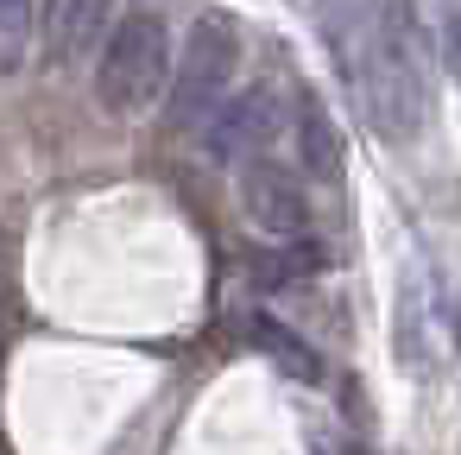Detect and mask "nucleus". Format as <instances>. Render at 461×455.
<instances>
[{
  "label": "nucleus",
  "instance_id": "4",
  "mask_svg": "<svg viewBox=\"0 0 461 455\" xmlns=\"http://www.w3.org/2000/svg\"><path fill=\"white\" fill-rule=\"evenodd\" d=\"M234 70H240V32H234V20L203 14L190 26L177 77H171V121L177 127H203L234 96Z\"/></svg>",
  "mask_w": 461,
  "mask_h": 455
},
{
  "label": "nucleus",
  "instance_id": "8",
  "mask_svg": "<svg viewBox=\"0 0 461 455\" xmlns=\"http://www.w3.org/2000/svg\"><path fill=\"white\" fill-rule=\"evenodd\" d=\"M247 341H253L266 360H278L291 379H303V386H310V379H322V360L310 354V341H297L278 316H266V310H259V316H247Z\"/></svg>",
  "mask_w": 461,
  "mask_h": 455
},
{
  "label": "nucleus",
  "instance_id": "9",
  "mask_svg": "<svg viewBox=\"0 0 461 455\" xmlns=\"http://www.w3.org/2000/svg\"><path fill=\"white\" fill-rule=\"evenodd\" d=\"M297 133H303V159H310V171H335L341 165V146H335V127H329V114L303 96V108H297Z\"/></svg>",
  "mask_w": 461,
  "mask_h": 455
},
{
  "label": "nucleus",
  "instance_id": "1",
  "mask_svg": "<svg viewBox=\"0 0 461 455\" xmlns=\"http://www.w3.org/2000/svg\"><path fill=\"white\" fill-rule=\"evenodd\" d=\"M329 26H335L341 64L360 89L366 121L392 146H404L423 127V58H417V32L404 20V7L398 0H354V7L329 14Z\"/></svg>",
  "mask_w": 461,
  "mask_h": 455
},
{
  "label": "nucleus",
  "instance_id": "5",
  "mask_svg": "<svg viewBox=\"0 0 461 455\" xmlns=\"http://www.w3.org/2000/svg\"><path fill=\"white\" fill-rule=\"evenodd\" d=\"M272 133H278V89L272 83H247L203 121V152L215 165H253V159H266Z\"/></svg>",
  "mask_w": 461,
  "mask_h": 455
},
{
  "label": "nucleus",
  "instance_id": "6",
  "mask_svg": "<svg viewBox=\"0 0 461 455\" xmlns=\"http://www.w3.org/2000/svg\"><path fill=\"white\" fill-rule=\"evenodd\" d=\"M240 203H247L253 228L272 234V241H303V234H310V190H303L278 159L240 165Z\"/></svg>",
  "mask_w": 461,
  "mask_h": 455
},
{
  "label": "nucleus",
  "instance_id": "3",
  "mask_svg": "<svg viewBox=\"0 0 461 455\" xmlns=\"http://www.w3.org/2000/svg\"><path fill=\"white\" fill-rule=\"evenodd\" d=\"M392 335H398V367L411 379H436L455 348H461V323H455V304L436 278L429 259H404L398 272V310H392Z\"/></svg>",
  "mask_w": 461,
  "mask_h": 455
},
{
  "label": "nucleus",
  "instance_id": "2",
  "mask_svg": "<svg viewBox=\"0 0 461 455\" xmlns=\"http://www.w3.org/2000/svg\"><path fill=\"white\" fill-rule=\"evenodd\" d=\"M171 77V26L158 14H127L108 45H102V64H95V102L108 114H140L158 102Z\"/></svg>",
  "mask_w": 461,
  "mask_h": 455
},
{
  "label": "nucleus",
  "instance_id": "10",
  "mask_svg": "<svg viewBox=\"0 0 461 455\" xmlns=\"http://www.w3.org/2000/svg\"><path fill=\"white\" fill-rule=\"evenodd\" d=\"M32 39V0H0V64H20Z\"/></svg>",
  "mask_w": 461,
  "mask_h": 455
},
{
  "label": "nucleus",
  "instance_id": "7",
  "mask_svg": "<svg viewBox=\"0 0 461 455\" xmlns=\"http://www.w3.org/2000/svg\"><path fill=\"white\" fill-rule=\"evenodd\" d=\"M114 32V0H45V51L51 64H83Z\"/></svg>",
  "mask_w": 461,
  "mask_h": 455
}]
</instances>
